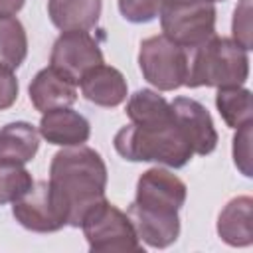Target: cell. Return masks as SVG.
<instances>
[{"mask_svg":"<svg viewBox=\"0 0 253 253\" xmlns=\"http://www.w3.org/2000/svg\"><path fill=\"white\" fill-rule=\"evenodd\" d=\"M47 184L65 225L79 227L85 211L105 198V160L85 144L63 146L51 158Z\"/></svg>","mask_w":253,"mask_h":253,"instance_id":"1","label":"cell"},{"mask_svg":"<svg viewBox=\"0 0 253 253\" xmlns=\"http://www.w3.org/2000/svg\"><path fill=\"white\" fill-rule=\"evenodd\" d=\"M172 115V113H170ZM115 150L130 162H156L170 168L186 166L194 150L174 119L158 125H126L113 138Z\"/></svg>","mask_w":253,"mask_h":253,"instance_id":"2","label":"cell"},{"mask_svg":"<svg viewBox=\"0 0 253 253\" xmlns=\"http://www.w3.org/2000/svg\"><path fill=\"white\" fill-rule=\"evenodd\" d=\"M186 87H241L249 77V55L237 42L213 36L190 49Z\"/></svg>","mask_w":253,"mask_h":253,"instance_id":"3","label":"cell"},{"mask_svg":"<svg viewBox=\"0 0 253 253\" xmlns=\"http://www.w3.org/2000/svg\"><path fill=\"white\" fill-rule=\"evenodd\" d=\"M87 245L93 253H142V241L138 239L128 215L121 211L115 204L107 198H101L93 204L83 219L81 225Z\"/></svg>","mask_w":253,"mask_h":253,"instance_id":"4","label":"cell"},{"mask_svg":"<svg viewBox=\"0 0 253 253\" xmlns=\"http://www.w3.org/2000/svg\"><path fill=\"white\" fill-rule=\"evenodd\" d=\"M158 16L162 36L184 49H194L215 36L211 0H164Z\"/></svg>","mask_w":253,"mask_h":253,"instance_id":"5","label":"cell"},{"mask_svg":"<svg viewBox=\"0 0 253 253\" xmlns=\"http://www.w3.org/2000/svg\"><path fill=\"white\" fill-rule=\"evenodd\" d=\"M138 67L142 77L158 91H174L188 75V51L166 36H152L140 42Z\"/></svg>","mask_w":253,"mask_h":253,"instance_id":"6","label":"cell"},{"mask_svg":"<svg viewBox=\"0 0 253 253\" xmlns=\"http://www.w3.org/2000/svg\"><path fill=\"white\" fill-rule=\"evenodd\" d=\"M103 63V51L89 32H61L49 53V67L73 85H79L85 71Z\"/></svg>","mask_w":253,"mask_h":253,"instance_id":"7","label":"cell"},{"mask_svg":"<svg viewBox=\"0 0 253 253\" xmlns=\"http://www.w3.org/2000/svg\"><path fill=\"white\" fill-rule=\"evenodd\" d=\"M186 196L188 188L176 174L154 166L140 174L132 204L160 213H178L186 202Z\"/></svg>","mask_w":253,"mask_h":253,"instance_id":"8","label":"cell"},{"mask_svg":"<svg viewBox=\"0 0 253 253\" xmlns=\"http://www.w3.org/2000/svg\"><path fill=\"white\" fill-rule=\"evenodd\" d=\"M12 215L22 227L36 233H53L65 227V221L51 198L47 180L34 182L22 198L12 202Z\"/></svg>","mask_w":253,"mask_h":253,"instance_id":"9","label":"cell"},{"mask_svg":"<svg viewBox=\"0 0 253 253\" xmlns=\"http://www.w3.org/2000/svg\"><path fill=\"white\" fill-rule=\"evenodd\" d=\"M170 113L178 128L184 132L194 154H211L217 146V130L213 126L210 111L196 99L176 97L170 103Z\"/></svg>","mask_w":253,"mask_h":253,"instance_id":"10","label":"cell"},{"mask_svg":"<svg viewBox=\"0 0 253 253\" xmlns=\"http://www.w3.org/2000/svg\"><path fill=\"white\" fill-rule=\"evenodd\" d=\"M38 130L40 136L55 146H79L85 144L91 136L89 121L69 107L42 113Z\"/></svg>","mask_w":253,"mask_h":253,"instance_id":"11","label":"cell"},{"mask_svg":"<svg viewBox=\"0 0 253 253\" xmlns=\"http://www.w3.org/2000/svg\"><path fill=\"white\" fill-rule=\"evenodd\" d=\"M81 93L87 101L99 105V107H119L121 103L126 101L128 95V85L125 75L111 65L99 63L85 71V75L79 81Z\"/></svg>","mask_w":253,"mask_h":253,"instance_id":"12","label":"cell"},{"mask_svg":"<svg viewBox=\"0 0 253 253\" xmlns=\"http://www.w3.org/2000/svg\"><path fill=\"white\" fill-rule=\"evenodd\" d=\"M126 215L142 243L152 249H164L176 243L180 235V217L178 213H160L152 210L138 208L130 204Z\"/></svg>","mask_w":253,"mask_h":253,"instance_id":"13","label":"cell"},{"mask_svg":"<svg viewBox=\"0 0 253 253\" xmlns=\"http://www.w3.org/2000/svg\"><path fill=\"white\" fill-rule=\"evenodd\" d=\"M75 87L77 85L67 81L53 67H43L34 75L28 87V93H30V101L34 109L40 113H47L53 109L71 107L77 101Z\"/></svg>","mask_w":253,"mask_h":253,"instance_id":"14","label":"cell"},{"mask_svg":"<svg viewBox=\"0 0 253 253\" xmlns=\"http://www.w3.org/2000/svg\"><path fill=\"white\" fill-rule=\"evenodd\" d=\"M217 235L231 247H249L253 243V200L237 196L229 200L217 215Z\"/></svg>","mask_w":253,"mask_h":253,"instance_id":"15","label":"cell"},{"mask_svg":"<svg viewBox=\"0 0 253 253\" xmlns=\"http://www.w3.org/2000/svg\"><path fill=\"white\" fill-rule=\"evenodd\" d=\"M103 0H47V16L61 32H87L97 26Z\"/></svg>","mask_w":253,"mask_h":253,"instance_id":"16","label":"cell"},{"mask_svg":"<svg viewBox=\"0 0 253 253\" xmlns=\"http://www.w3.org/2000/svg\"><path fill=\"white\" fill-rule=\"evenodd\" d=\"M40 150V130L26 121L0 126V162L26 164Z\"/></svg>","mask_w":253,"mask_h":253,"instance_id":"17","label":"cell"},{"mask_svg":"<svg viewBox=\"0 0 253 253\" xmlns=\"http://www.w3.org/2000/svg\"><path fill=\"white\" fill-rule=\"evenodd\" d=\"M126 117L134 125H158L172 119L170 103L152 89H138L126 103Z\"/></svg>","mask_w":253,"mask_h":253,"instance_id":"18","label":"cell"},{"mask_svg":"<svg viewBox=\"0 0 253 253\" xmlns=\"http://www.w3.org/2000/svg\"><path fill=\"white\" fill-rule=\"evenodd\" d=\"M215 107L229 128H239L241 125L251 123V91L245 87H219L215 93Z\"/></svg>","mask_w":253,"mask_h":253,"instance_id":"19","label":"cell"},{"mask_svg":"<svg viewBox=\"0 0 253 253\" xmlns=\"http://www.w3.org/2000/svg\"><path fill=\"white\" fill-rule=\"evenodd\" d=\"M28 55V36L22 22L14 16L0 18V65L18 69Z\"/></svg>","mask_w":253,"mask_h":253,"instance_id":"20","label":"cell"},{"mask_svg":"<svg viewBox=\"0 0 253 253\" xmlns=\"http://www.w3.org/2000/svg\"><path fill=\"white\" fill-rule=\"evenodd\" d=\"M34 186L32 174L24 164L0 162V204L16 202Z\"/></svg>","mask_w":253,"mask_h":253,"instance_id":"21","label":"cell"},{"mask_svg":"<svg viewBox=\"0 0 253 253\" xmlns=\"http://www.w3.org/2000/svg\"><path fill=\"white\" fill-rule=\"evenodd\" d=\"M121 16L130 24H148L152 22L160 10L164 0H117Z\"/></svg>","mask_w":253,"mask_h":253,"instance_id":"22","label":"cell"},{"mask_svg":"<svg viewBox=\"0 0 253 253\" xmlns=\"http://www.w3.org/2000/svg\"><path fill=\"white\" fill-rule=\"evenodd\" d=\"M251 126H253V123L241 125L233 136V162L239 168V172L247 178L253 176V170H251Z\"/></svg>","mask_w":253,"mask_h":253,"instance_id":"23","label":"cell"},{"mask_svg":"<svg viewBox=\"0 0 253 253\" xmlns=\"http://www.w3.org/2000/svg\"><path fill=\"white\" fill-rule=\"evenodd\" d=\"M233 42H237L243 49H251V0H241L233 10L231 22Z\"/></svg>","mask_w":253,"mask_h":253,"instance_id":"24","label":"cell"},{"mask_svg":"<svg viewBox=\"0 0 253 253\" xmlns=\"http://www.w3.org/2000/svg\"><path fill=\"white\" fill-rule=\"evenodd\" d=\"M18 91H20V85L14 71L0 65V111H6L16 103Z\"/></svg>","mask_w":253,"mask_h":253,"instance_id":"25","label":"cell"},{"mask_svg":"<svg viewBox=\"0 0 253 253\" xmlns=\"http://www.w3.org/2000/svg\"><path fill=\"white\" fill-rule=\"evenodd\" d=\"M26 0H0V18L14 16L24 8Z\"/></svg>","mask_w":253,"mask_h":253,"instance_id":"26","label":"cell"},{"mask_svg":"<svg viewBox=\"0 0 253 253\" xmlns=\"http://www.w3.org/2000/svg\"><path fill=\"white\" fill-rule=\"evenodd\" d=\"M211 2H223V0H211Z\"/></svg>","mask_w":253,"mask_h":253,"instance_id":"27","label":"cell"}]
</instances>
